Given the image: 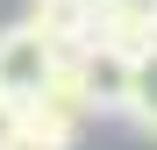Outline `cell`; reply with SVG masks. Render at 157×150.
Returning <instances> with one entry per match:
<instances>
[{"label": "cell", "instance_id": "obj_2", "mask_svg": "<svg viewBox=\"0 0 157 150\" xmlns=\"http://www.w3.org/2000/svg\"><path fill=\"white\" fill-rule=\"evenodd\" d=\"M93 43L121 50V57H143L157 43V0H100L93 7Z\"/></svg>", "mask_w": 157, "mask_h": 150}, {"label": "cell", "instance_id": "obj_5", "mask_svg": "<svg viewBox=\"0 0 157 150\" xmlns=\"http://www.w3.org/2000/svg\"><path fill=\"white\" fill-rule=\"evenodd\" d=\"M29 100H36V107H50V114H64V121H78V129L93 121V100H86V86H78V64H71V57L50 64V79H43Z\"/></svg>", "mask_w": 157, "mask_h": 150}, {"label": "cell", "instance_id": "obj_8", "mask_svg": "<svg viewBox=\"0 0 157 150\" xmlns=\"http://www.w3.org/2000/svg\"><path fill=\"white\" fill-rule=\"evenodd\" d=\"M0 150H21V100L0 93Z\"/></svg>", "mask_w": 157, "mask_h": 150}, {"label": "cell", "instance_id": "obj_7", "mask_svg": "<svg viewBox=\"0 0 157 150\" xmlns=\"http://www.w3.org/2000/svg\"><path fill=\"white\" fill-rule=\"evenodd\" d=\"M71 143H78V121L36 107V100H21V150H71Z\"/></svg>", "mask_w": 157, "mask_h": 150}, {"label": "cell", "instance_id": "obj_6", "mask_svg": "<svg viewBox=\"0 0 157 150\" xmlns=\"http://www.w3.org/2000/svg\"><path fill=\"white\" fill-rule=\"evenodd\" d=\"M121 121H136L143 136H157V50H143L128 64V93H121Z\"/></svg>", "mask_w": 157, "mask_h": 150}, {"label": "cell", "instance_id": "obj_1", "mask_svg": "<svg viewBox=\"0 0 157 150\" xmlns=\"http://www.w3.org/2000/svg\"><path fill=\"white\" fill-rule=\"evenodd\" d=\"M50 64H57V50H50L29 21L0 29V93H7V100H29V93L50 79Z\"/></svg>", "mask_w": 157, "mask_h": 150}, {"label": "cell", "instance_id": "obj_3", "mask_svg": "<svg viewBox=\"0 0 157 150\" xmlns=\"http://www.w3.org/2000/svg\"><path fill=\"white\" fill-rule=\"evenodd\" d=\"M71 64H78V86H86L93 114H121V93H128V64H136V57H121V50H107V43H86Z\"/></svg>", "mask_w": 157, "mask_h": 150}, {"label": "cell", "instance_id": "obj_9", "mask_svg": "<svg viewBox=\"0 0 157 150\" xmlns=\"http://www.w3.org/2000/svg\"><path fill=\"white\" fill-rule=\"evenodd\" d=\"M78 7H86V14H93V7H100V0H78Z\"/></svg>", "mask_w": 157, "mask_h": 150}, {"label": "cell", "instance_id": "obj_10", "mask_svg": "<svg viewBox=\"0 0 157 150\" xmlns=\"http://www.w3.org/2000/svg\"><path fill=\"white\" fill-rule=\"evenodd\" d=\"M150 50H157V43H150Z\"/></svg>", "mask_w": 157, "mask_h": 150}, {"label": "cell", "instance_id": "obj_4", "mask_svg": "<svg viewBox=\"0 0 157 150\" xmlns=\"http://www.w3.org/2000/svg\"><path fill=\"white\" fill-rule=\"evenodd\" d=\"M21 21H29L57 57H78V50L93 43V14L78 7V0H29V14H21Z\"/></svg>", "mask_w": 157, "mask_h": 150}]
</instances>
